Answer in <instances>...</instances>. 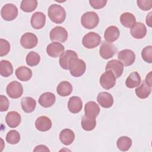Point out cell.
Instances as JSON below:
<instances>
[{"label": "cell", "instance_id": "obj_6", "mask_svg": "<svg viewBox=\"0 0 152 152\" xmlns=\"http://www.w3.org/2000/svg\"><path fill=\"white\" fill-rule=\"evenodd\" d=\"M68 36L66 30L61 26L55 27L49 33L50 39L52 41H58L61 43H64L67 40Z\"/></svg>", "mask_w": 152, "mask_h": 152}, {"label": "cell", "instance_id": "obj_17", "mask_svg": "<svg viewBox=\"0 0 152 152\" xmlns=\"http://www.w3.org/2000/svg\"><path fill=\"white\" fill-rule=\"evenodd\" d=\"M73 58H78L77 53L72 50H66L61 56L59 59V65L64 69H68V65L71 59Z\"/></svg>", "mask_w": 152, "mask_h": 152}, {"label": "cell", "instance_id": "obj_2", "mask_svg": "<svg viewBox=\"0 0 152 152\" xmlns=\"http://www.w3.org/2000/svg\"><path fill=\"white\" fill-rule=\"evenodd\" d=\"M86 69L85 62L78 58H73L69 61L68 65V69L70 74L74 77H79L83 75Z\"/></svg>", "mask_w": 152, "mask_h": 152}, {"label": "cell", "instance_id": "obj_18", "mask_svg": "<svg viewBox=\"0 0 152 152\" xmlns=\"http://www.w3.org/2000/svg\"><path fill=\"white\" fill-rule=\"evenodd\" d=\"M21 117L17 111L9 112L5 116V122L10 128H16L21 123Z\"/></svg>", "mask_w": 152, "mask_h": 152}, {"label": "cell", "instance_id": "obj_36", "mask_svg": "<svg viewBox=\"0 0 152 152\" xmlns=\"http://www.w3.org/2000/svg\"><path fill=\"white\" fill-rule=\"evenodd\" d=\"M20 140V135L16 130H10L6 135V141L10 144H17Z\"/></svg>", "mask_w": 152, "mask_h": 152}, {"label": "cell", "instance_id": "obj_35", "mask_svg": "<svg viewBox=\"0 0 152 152\" xmlns=\"http://www.w3.org/2000/svg\"><path fill=\"white\" fill-rule=\"evenodd\" d=\"M26 61L27 65L30 66H34L39 64L40 61V56L37 52L31 51L27 55Z\"/></svg>", "mask_w": 152, "mask_h": 152}, {"label": "cell", "instance_id": "obj_10", "mask_svg": "<svg viewBox=\"0 0 152 152\" xmlns=\"http://www.w3.org/2000/svg\"><path fill=\"white\" fill-rule=\"evenodd\" d=\"M99 82L103 88L109 90L115 86L116 84V78L111 71H106L102 74Z\"/></svg>", "mask_w": 152, "mask_h": 152}, {"label": "cell", "instance_id": "obj_43", "mask_svg": "<svg viewBox=\"0 0 152 152\" xmlns=\"http://www.w3.org/2000/svg\"><path fill=\"white\" fill-rule=\"evenodd\" d=\"M144 81L148 86H150V87L152 86V84H151V71L146 75L145 80Z\"/></svg>", "mask_w": 152, "mask_h": 152}, {"label": "cell", "instance_id": "obj_23", "mask_svg": "<svg viewBox=\"0 0 152 152\" xmlns=\"http://www.w3.org/2000/svg\"><path fill=\"white\" fill-rule=\"evenodd\" d=\"M84 112L86 116L90 118H96L100 113V107L96 102L90 101L85 104Z\"/></svg>", "mask_w": 152, "mask_h": 152}, {"label": "cell", "instance_id": "obj_19", "mask_svg": "<svg viewBox=\"0 0 152 152\" xmlns=\"http://www.w3.org/2000/svg\"><path fill=\"white\" fill-rule=\"evenodd\" d=\"M36 129L42 132L49 131L52 127L51 120L46 116H41L37 118L35 121Z\"/></svg>", "mask_w": 152, "mask_h": 152}, {"label": "cell", "instance_id": "obj_22", "mask_svg": "<svg viewBox=\"0 0 152 152\" xmlns=\"http://www.w3.org/2000/svg\"><path fill=\"white\" fill-rule=\"evenodd\" d=\"M83 108L81 99L78 96H72L69 98L68 102V109L72 113L80 112Z\"/></svg>", "mask_w": 152, "mask_h": 152}, {"label": "cell", "instance_id": "obj_25", "mask_svg": "<svg viewBox=\"0 0 152 152\" xmlns=\"http://www.w3.org/2000/svg\"><path fill=\"white\" fill-rule=\"evenodd\" d=\"M15 74L17 78L22 81H28L32 77L31 70L25 66H21L17 68Z\"/></svg>", "mask_w": 152, "mask_h": 152}, {"label": "cell", "instance_id": "obj_1", "mask_svg": "<svg viewBox=\"0 0 152 152\" xmlns=\"http://www.w3.org/2000/svg\"><path fill=\"white\" fill-rule=\"evenodd\" d=\"M48 14L50 20L56 24L62 23L66 18L64 8L58 4H52L48 8Z\"/></svg>", "mask_w": 152, "mask_h": 152}, {"label": "cell", "instance_id": "obj_41", "mask_svg": "<svg viewBox=\"0 0 152 152\" xmlns=\"http://www.w3.org/2000/svg\"><path fill=\"white\" fill-rule=\"evenodd\" d=\"M9 100L8 98L3 95L0 96V110L1 112L7 111L9 107Z\"/></svg>", "mask_w": 152, "mask_h": 152}, {"label": "cell", "instance_id": "obj_33", "mask_svg": "<svg viewBox=\"0 0 152 152\" xmlns=\"http://www.w3.org/2000/svg\"><path fill=\"white\" fill-rule=\"evenodd\" d=\"M96 125V118H90L86 115L83 116L81 119L82 128L86 131H90L94 129Z\"/></svg>", "mask_w": 152, "mask_h": 152}, {"label": "cell", "instance_id": "obj_5", "mask_svg": "<svg viewBox=\"0 0 152 152\" xmlns=\"http://www.w3.org/2000/svg\"><path fill=\"white\" fill-rule=\"evenodd\" d=\"M2 18L6 21H12L18 15L17 7L12 4H7L1 10Z\"/></svg>", "mask_w": 152, "mask_h": 152}, {"label": "cell", "instance_id": "obj_14", "mask_svg": "<svg viewBox=\"0 0 152 152\" xmlns=\"http://www.w3.org/2000/svg\"><path fill=\"white\" fill-rule=\"evenodd\" d=\"M130 33L135 39H142L147 34V28L144 24L141 22L135 23L130 28Z\"/></svg>", "mask_w": 152, "mask_h": 152}, {"label": "cell", "instance_id": "obj_3", "mask_svg": "<svg viewBox=\"0 0 152 152\" xmlns=\"http://www.w3.org/2000/svg\"><path fill=\"white\" fill-rule=\"evenodd\" d=\"M82 26L87 29H93L96 27L99 23V17L94 11H88L84 13L81 18Z\"/></svg>", "mask_w": 152, "mask_h": 152}, {"label": "cell", "instance_id": "obj_15", "mask_svg": "<svg viewBox=\"0 0 152 152\" xmlns=\"http://www.w3.org/2000/svg\"><path fill=\"white\" fill-rule=\"evenodd\" d=\"M46 23V16L42 12H34L30 19V24L34 29H40L43 28Z\"/></svg>", "mask_w": 152, "mask_h": 152}, {"label": "cell", "instance_id": "obj_29", "mask_svg": "<svg viewBox=\"0 0 152 152\" xmlns=\"http://www.w3.org/2000/svg\"><path fill=\"white\" fill-rule=\"evenodd\" d=\"M56 91L57 93L62 97L68 96L72 91V86L69 82L63 81L58 85Z\"/></svg>", "mask_w": 152, "mask_h": 152}, {"label": "cell", "instance_id": "obj_32", "mask_svg": "<svg viewBox=\"0 0 152 152\" xmlns=\"http://www.w3.org/2000/svg\"><path fill=\"white\" fill-rule=\"evenodd\" d=\"M132 140L126 136L119 137L116 142V145L119 150L122 151H128L132 145Z\"/></svg>", "mask_w": 152, "mask_h": 152}, {"label": "cell", "instance_id": "obj_7", "mask_svg": "<svg viewBox=\"0 0 152 152\" xmlns=\"http://www.w3.org/2000/svg\"><path fill=\"white\" fill-rule=\"evenodd\" d=\"M6 91L10 98L18 99L22 96L23 88L20 83L14 81L8 84L6 88Z\"/></svg>", "mask_w": 152, "mask_h": 152}, {"label": "cell", "instance_id": "obj_44", "mask_svg": "<svg viewBox=\"0 0 152 152\" xmlns=\"http://www.w3.org/2000/svg\"><path fill=\"white\" fill-rule=\"evenodd\" d=\"M151 14H152V12H150L148 14V15H147V17H146V21H145L149 27H151Z\"/></svg>", "mask_w": 152, "mask_h": 152}, {"label": "cell", "instance_id": "obj_30", "mask_svg": "<svg viewBox=\"0 0 152 152\" xmlns=\"http://www.w3.org/2000/svg\"><path fill=\"white\" fill-rule=\"evenodd\" d=\"M120 21L124 27L131 28L136 23V18L132 13L124 12L120 16Z\"/></svg>", "mask_w": 152, "mask_h": 152}, {"label": "cell", "instance_id": "obj_38", "mask_svg": "<svg viewBox=\"0 0 152 152\" xmlns=\"http://www.w3.org/2000/svg\"><path fill=\"white\" fill-rule=\"evenodd\" d=\"M10 50V43L5 39H0V56L7 55Z\"/></svg>", "mask_w": 152, "mask_h": 152}, {"label": "cell", "instance_id": "obj_27", "mask_svg": "<svg viewBox=\"0 0 152 152\" xmlns=\"http://www.w3.org/2000/svg\"><path fill=\"white\" fill-rule=\"evenodd\" d=\"M21 106L24 112L31 113L36 108V102L31 97H24L21 100Z\"/></svg>", "mask_w": 152, "mask_h": 152}, {"label": "cell", "instance_id": "obj_12", "mask_svg": "<svg viewBox=\"0 0 152 152\" xmlns=\"http://www.w3.org/2000/svg\"><path fill=\"white\" fill-rule=\"evenodd\" d=\"M38 43L37 36L32 33H26L20 39V44L25 49H32Z\"/></svg>", "mask_w": 152, "mask_h": 152}, {"label": "cell", "instance_id": "obj_4", "mask_svg": "<svg viewBox=\"0 0 152 152\" xmlns=\"http://www.w3.org/2000/svg\"><path fill=\"white\" fill-rule=\"evenodd\" d=\"M101 37L95 32H89L85 34L82 39L83 45L87 49H93L100 45Z\"/></svg>", "mask_w": 152, "mask_h": 152}, {"label": "cell", "instance_id": "obj_24", "mask_svg": "<svg viewBox=\"0 0 152 152\" xmlns=\"http://www.w3.org/2000/svg\"><path fill=\"white\" fill-rule=\"evenodd\" d=\"M75 139V134L73 131L70 129H64L59 134L61 142L66 145H69L73 142Z\"/></svg>", "mask_w": 152, "mask_h": 152}, {"label": "cell", "instance_id": "obj_42", "mask_svg": "<svg viewBox=\"0 0 152 152\" xmlns=\"http://www.w3.org/2000/svg\"><path fill=\"white\" fill-rule=\"evenodd\" d=\"M33 151H50V150L45 145H39L35 147Z\"/></svg>", "mask_w": 152, "mask_h": 152}, {"label": "cell", "instance_id": "obj_28", "mask_svg": "<svg viewBox=\"0 0 152 152\" xmlns=\"http://www.w3.org/2000/svg\"><path fill=\"white\" fill-rule=\"evenodd\" d=\"M141 82V76L137 72H131L125 81V85L128 88H133L138 86Z\"/></svg>", "mask_w": 152, "mask_h": 152}, {"label": "cell", "instance_id": "obj_31", "mask_svg": "<svg viewBox=\"0 0 152 152\" xmlns=\"http://www.w3.org/2000/svg\"><path fill=\"white\" fill-rule=\"evenodd\" d=\"M13 73V67L11 63L7 60H1L0 62V74L4 77H8Z\"/></svg>", "mask_w": 152, "mask_h": 152}, {"label": "cell", "instance_id": "obj_39", "mask_svg": "<svg viewBox=\"0 0 152 152\" xmlns=\"http://www.w3.org/2000/svg\"><path fill=\"white\" fill-rule=\"evenodd\" d=\"M137 3L138 7L143 11L150 10L152 7V0H138Z\"/></svg>", "mask_w": 152, "mask_h": 152}, {"label": "cell", "instance_id": "obj_26", "mask_svg": "<svg viewBox=\"0 0 152 152\" xmlns=\"http://www.w3.org/2000/svg\"><path fill=\"white\" fill-rule=\"evenodd\" d=\"M151 91V87L148 86L144 80L142 81L141 84L136 88L135 92L138 97L141 99L147 98L150 94Z\"/></svg>", "mask_w": 152, "mask_h": 152}, {"label": "cell", "instance_id": "obj_8", "mask_svg": "<svg viewBox=\"0 0 152 152\" xmlns=\"http://www.w3.org/2000/svg\"><path fill=\"white\" fill-rule=\"evenodd\" d=\"M118 58L124 66H128L133 64L135 60V53L131 49H124L118 53Z\"/></svg>", "mask_w": 152, "mask_h": 152}, {"label": "cell", "instance_id": "obj_20", "mask_svg": "<svg viewBox=\"0 0 152 152\" xmlns=\"http://www.w3.org/2000/svg\"><path fill=\"white\" fill-rule=\"evenodd\" d=\"M120 31L119 28L115 26L108 27L104 33V37L108 43H112L116 41L119 37Z\"/></svg>", "mask_w": 152, "mask_h": 152}, {"label": "cell", "instance_id": "obj_9", "mask_svg": "<svg viewBox=\"0 0 152 152\" xmlns=\"http://www.w3.org/2000/svg\"><path fill=\"white\" fill-rule=\"evenodd\" d=\"M117 52V48L111 43L103 41L99 50L100 56L104 59H108L113 56Z\"/></svg>", "mask_w": 152, "mask_h": 152}, {"label": "cell", "instance_id": "obj_40", "mask_svg": "<svg viewBox=\"0 0 152 152\" xmlns=\"http://www.w3.org/2000/svg\"><path fill=\"white\" fill-rule=\"evenodd\" d=\"M90 5L94 9L99 10L105 7L107 3L106 0H90Z\"/></svg>", "mask_w": 152, "mask_h": 152}, {"label": "cell", "instance_id": "obj_21", "mask_svg": "<svg viewBox=\"0 0 152 152\" xmlns=\"http://www.w3.org/2000/svg\"><path fill=\"white\" fill-rule=\"evenodd\" d=\"M56 101L55 95L51 92H45L42 94L39 99V103L44 107H51Z\"/></svg>", "mask_w": 152, "mask_h": 152}, {"label": "cell", "instance_id": "obj_34", "mask_svg": "<svg viewBox=\"0 0 152 152\" xmlns=\"http://www.w3.org/2000/svg\"><path fill=\"white\" fill-rule=\"evenodd\" d=\"M37 6L36 0H23L20 4V8L26 12H31L35 10Z\"/></svg>", "mask_w": 152, "mask_h": 152}, {"label": "cell", "instance_id": "obj_37", "mask_svg": "<svg viewBox=\"0 0 152 152\" xmlns=\"http://www.w3.org/2000/svg\"><path fill=\"white\" fill-rule=\"evenodd\" d=\"M141 56L142 59L147 62L151 63L152 62V46L149 45L145 46L141 52Z\"/></svg>", "mask_w": 152, "mask_h": 152}, {"label": "cell", "instance_id": "obj_16", "mask_svg": "<svg viewBox=\"0 0 152 152\" xmlns=\"http://www.w3.org/2000/svg\"><path fill=\"white\" fill-rule=\"evenodd\" d=\"M98 103L104 108H109L113 104V96L108 92L103 91L98 94L97 97Z\"/></svg>", "mask_w": 152, "mask_h": 152}, {"label": "cell", "instance_id": "obj_13", "mask_svg": "<svg viewBox=\"0 0 152 152\" xmlns=\"http://www.w3.org/2000/svg\"><path fill=\"white\" fill-rule=\"evenodd\" d=\"M65 48L61 43L53 42L49 44L46 48V52L49 56L52 58L60 56L64 52Z\"/></svg>", "mask_w": 152, "mask_h": 152}, {"label": "cell", "instance_id": "obj_11", "mask_svg": "<svg viewBox=\"0 0 152 152\" xmlns=\"http://www.w3.org/2000/svg\"><path fill=\"white\" fill-rule=\"evenodd\" d=\"M106 71H111L115 75L116 78H119L124 71V65L121 62L116 59H112L109 61L105 68Z\"/></svg>", "mask_w": 152, "mask_h": 152}]
</instances>
